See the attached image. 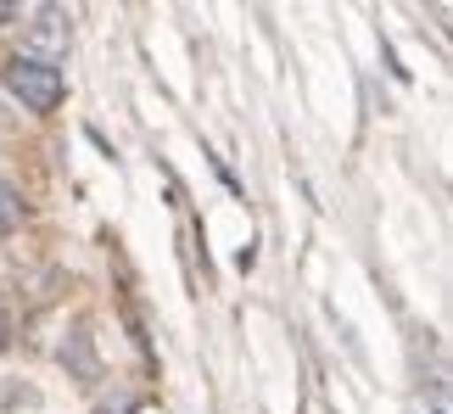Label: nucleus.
I'll list each match as a JSON object with an SVG mask.
<instances>
[{
    "instance_id": "obj_3",
    "label": "nucleus",
    "mask_w": 453,
    "mask_h": 414,
    "mask_svg": "<svg viewBox=\"0 0 453 414\" xmlns=\"http://www.w3.org/2000/svg\"><path fill=\"white\" fill-rule=\"evenodd\" d=\"M62 364L73 370V375H84V381H96V353H90V336H84V331H73V336H67V348H62Z\"/></svg>"
},
{
    "instance_id": "obj_6",
    "label": "nucleus",
    "mask_w": 453,
    "mask_h": 414,
    "mask_svg": "<svg viewBox=\"0 0 453 414\" xmlns=\"http://www.w3.org/2000/svg\"><path fill=\"white\" fill-rule=\"evenodd\" d=\"M12 17H23V6H6V0H0V23H12Z\"/></svg>"
},
{
    "instance_id": "obj_1",
    "label": "nucleus",
    "mask_w": 453,
    "mask_h": 414,
    "mask_svg": "<svg viewBox=\"0 0 453 414\" xmlns=\"http://www.w3.org/2000/svg\"><path fill=\"white\" fill-rule=\"evenodd\" d=\"M0 79H6V90L23 101L28 112H57L67 84H62V67L50 62H34V57H12L6 67H0Z\"/></svg>"
},
{
    "instance_id": "obj_2",
    "label": "nucleus",
    "mask_w": 453,
    "mask_h": 414,
    "mask_svg": "<svg viewBox=\"0 0 453 414\" xmlns=\"http://www.w3.org/2000/svg\"><path fill=\"white\" fill-rule=\"evenodd\" d=\"M67 40H73V28H67V12L62 6H40L28 23V57L34 62H50L57 67V57L67 50Z\"/></svg>"
},
{
    "instance_id": "obj_5",
    "label": "nucleus",
    "mask_w": 453,
    "mask_h": 414,
    "mask_svg": "<svg viewBox=\"0 0 453 414\" xmlns=\"http://www.w3.org/2000/svg\"><path fill=\"white\" fill-rule=\"evenodd\" d=\"M0 348H12V319L0 314Z\"/></svg>"
},
{
    "instance_id": "obj_4",
    "label": "nucleus",
    "mask_w": 453,
    "mask_h": 414,
    "mask_svg": "<svg viewBox=\"0 0 453 414\" xmlns=\"http://www.w3.org/2000/svg\"><path fill=\"white\" fill-rule=\"evenodd\" d=\"M17 224H23V196H17V185L0 180V235H12Z\"/></svg>"
}]
</instances>
